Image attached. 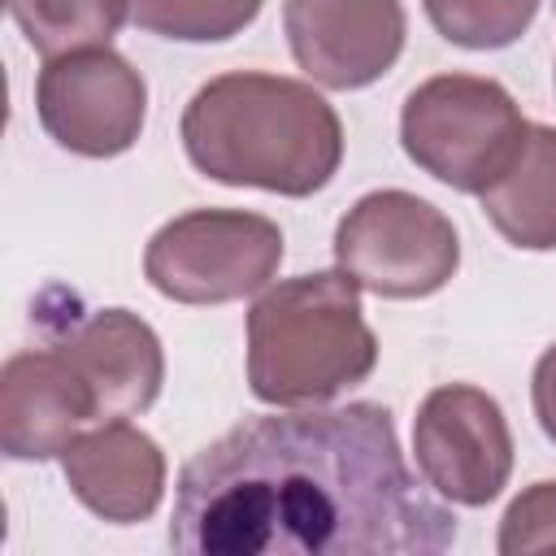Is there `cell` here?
Instances as JSON below:
<instances>
[{
    "mask_svg": "<svg viewBox=\"0 0 556 556\" xmlns=\"http://www.w3.org/2000/svg\"><path fill=\"white\" fill-rule=\"evenodd\" d=\"M182 148L213 182L304 200L339 174L343 122L313 83L235 70L182 109Z\"/></svg>",
    "mask_w": 556,
    "mask_h": 556,
    "instance_id": "7a4b0ae2",
    "label": "cell"
},
{
    "mask_svg": "<svg viewBox=\"0 0 556 556\" xmlns=\"http://www.w3.org/2000/svg\"><path fill=\"white\" fill-rule=\"evenodd\" d=\"M96 391L100 421L139 417L156 404L165 382V352L156 330L130 308H96L78 317L56 343Z\"/></svg>",
    "mask_w": 556,
    "mask_h": 556,
    "instance_id": "7c38bea8",
    "label": "cell"
},
{
    "mask_svg": "<svg viewBox=\"0 0 556 556\" xmlns=\"http://www.w3.org/2000/svg\"><path fill=\"white\" fill-rule=\"evenodd\" d=\"M530 400H534V417L543 426V434L556 443V343L534 361V378H530Z\"/></svg>",
    "mask_w": 556,
    "mask_h": 556,
    "instance_id": "ac0fdd59",
    "label": "cell"
},
{
    "mask_svg": "<svg viewBox=\"0 0 556 556\" xmlns=\"http://www.w3.org/2000/svg\"><path fill=\"white\" fill-rule=\"evenodd\" d=\"M526 117L508 87L478 74H434L417 83L400 109V143L434 182L478 195L513 161Z\"/></svg>",
    "mask_w": 556,
    "mask_h": 556,
    "instance_id": "277c9868",
    "label": "cell"
},
{
    "mask_svg": "<svg viewBox=\"0 0 556 556\" xmlns=\"http://www.w3.org/2000/svg\"><path fill=\"white\" fill-rule=\"evenodd\" d=\"M421 4L430 26L447 43L473 52L517 43L539 13V0H421Z\"/></svg>",
    "mask_w": 556,
    "mask_h": 556,
    "instance_id": "2e32d148",
    "label": "cell"
},
{
    "mask_svg": "<svg viewBox=\"0 0 556 556\" xmlns=\"http://www.w3.org/2000/svg\"><path fill=\"white\" fill-rule=\"evenodd\" d=\"M413 456L443 500L482 508L513 473V430L495 395L469 382L434 387L413 417Z\"/></svg>",
    "mask_w": 556,
    "mask_h": 556,
    "instance_id": "ba28073f",
    "label": "cell"
},
{
    "mask_svg": "<svg viewBox=\"0 0 556 556\" xmlns=\"http://www.w3.org/2000/svg\"><path fill=\"white\" fill-rule=\"evenodd\" d=\"M378 365L361 287L343 269L282 278L248 308V387L274 408L330 404Z\"/></svg>",
    "mask_w": 556,
    "mask_h": 556,
    "instance_id": "3957f363",
    "label": "cell"
},
{
    "mask_svg": "<svg viewBox=\"0 0 556 556\" xmlns=\"http://www.w3.org/2000/svg\"><path fill=\"white\" fill-rule=\"evenodd\" d=\"M495 547L504 556L556 547V482H534L504 508Z\"/></svg>",
    "mask_w": 556,
    "mask_h": 556,
    "instance_id": "e0dca14e",
    "label": "cell"
},
{
    "mask_svg": "<svg viewBox=\"0 0 556 556\" xmlns=\"http://www.w3.org/2000/svg\"><path fill=\"white\" fill-rule=\"evenodd\" d=\"M35 113L48 139L74 156H122L148 117L143 74L113 48H78L43 61Z\"/></svg>",
    "mask_w": 556,
    "mask_h": 556,
    "instance_id": "52a82bcc",
    "label": "cell"
},
{
    "mask_svg": "<svg viewBox=\"0 0 556 556\" xmlns=\"http://www.w3.org/2000/svg\"><path fill=\"white\" fill-rule=\"evenodd\" d=\"M334 265L382 300H421L452 282L460 239L443 208L387 187L361 195L334 226Z\"/></svg>",
    "mask_w": 556,
    "mask_h": 556,
    "instance_id": "5b68a950",
    "label": "cell"
},
{
    "mask_svg": "<svg viewBox=\"0 0 556 556\" xmlns=\"http://www.w3.org/2000/svg\"><path fill=\"white\" fill-rule=\"evenodd\" d=\"M265 0H126L139 30L178 43H222L256 22Z\"/></svg>",
    "mask_w": 556,
    "mask_h": 556,
    "instance_id": "9a60e30c",
    "label": "cell"
},
{
    "mask_svg": "<svg viewBox=\"0 0 556 556\" xmlns=\"http://www.w3.org/2000/svg\"><path fill=\"white\" fill-rule=\"evenodd\" d=\"M486 222L526 252L556 248V130L526 126L521 148L495 182L478 191Z\"/></svg>",
    "mask_w": 556,
    "mask_h": 556,
    "instance_id": "4fadbf2b",
    "label": "cell"
},
{
    "mask_svg": "<svg viewBox=\"0 0 556 556\" xmlns=\"http://www.w3.org/2000/svg\"><path fill=\"white\" fill-rule=\"evenodd\" d=\"M456 517L408 469L382 404L287 408L200 447L169 547L187 556H439Z\"/></svg>",
    "mask_w": 556,
    "mask_h": 556,
    "instance_id": "6da1fadb",
    "label": "cell"
},
{
    "mask_svg": "<svg viewBox=\"0 0 556 556\" xmlns=\"http://www.w3.org/2000/svg\"><path fill=\"white\" fill-rule=\"evenodd\" d=\"M87 421H100L96 391L61 348H35L4 361L0 452L9 460H52Z\"/></svg>",
    "mask_w": 556,
    "mask_h": 556,
    "instance_id": "30bf717a",
    "label": "cell"
},
{
    "mask_svg": "<svg viewBox=\"0 0 556 556\" xmlns=\"http://www.w3.org/2000/svg\"><path fill=\"white\" fill-rule=\"evenodd\" d=\"M9 17L43 61L78 48H109L117 26L130 22L126 0H9Z\"/></svg>",
    "mask_w": 556,
    "mask_h": 556,
    "instance_id": "5bb4252c",
    "label": "cell"
},
{
    "mask_svg": "<svg viewBox=\"0 0 556 556\" xmlns=\"http://www.w3.org/2000/svg\"><path fill=\"white\" fill-rule=\"evenodd\" d=\"M61 473L74 500L113 526L148 521L165 495V452L126 417L78 434L61 452Z\"/></svg>",
    "mask_w": 556,
    "mask_h": 556,
    "instance_id": "8fae6325",
    "label": "cell"
},
{
    "mask_svg": "<svg viewBox=\"0 0 556 556\" xmlns=\"http://www.w3.org/2000/svg\"><path fill=\"white\" fill-rule=\"evenodd\" d=\"M282 265L278 222L243 208H191L143 248V278L174 304H230L269 287Z\"/></svg>",
    "mask_w": 556,
    "mask_h": 556,
    "instance_id": "8992f818",
    "label": "cell"
},
{
    "mask_svg": "<svg viewBox=\"0 0 556 556\" xmlns=\"http://www.w3.org/2000/svg\"><path fill=\"white\" fill-rule=\"evenodd\" d=\"M282 30L317 87L356 91L400 61L408 17L400 0H287Z\"/></svg>",
    "mask_w": 556,
    "mask_h": 556,
    "instance_id": "9c48e42d",
    "label": "cell"
}]
</instances>
